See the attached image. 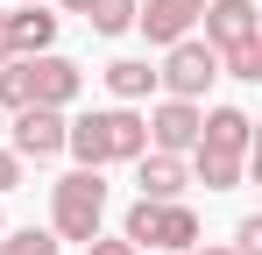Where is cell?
I'll use <instances>...</instances> for the list:
<instances>
[{"instance_id":"1","label":"cell","mask_w":262,"mask_h":255,"mask_svg":"<svg viewBox=\"0 0 262 255\" xmlns=\"http://www.w3.org/2000/svg\"><path fill=\"white\" fill-rule=\"evenodd\" d=\"M64 149L78 156V170L135 163L149 149V121H142V107H92L78 121H64Z\"/></svg>"},{"instance_id":"2","label":"cell","mask_w":262,"mask_h":255,"mask_svg":"<svg viewBox=\"0 0 262 255\" xmlns=\"http://www.w3.org/2000/svg\"><path fill=\"white\" fill-rule=\"evenodd\" d=\"M85 92V71L57 50H36V57H14L0 64V114H21V107H78Z\"/></svg>"},{"instance_id":"3","label":"cell","mask_w":262,"mask_h":255,"mask_svg":"<svg viewBox=\"0 0 262 255\" xmlns=\"http://www.w3.org/2000/svg\"><path fill=\"white\" fill-rule=\"evenodd\" d=\"M121 241H135L142 255H177L199 241V213L191 199H135L121 220Z\"/></svg>"},{"instance_id":"4","label":"cell","mask_w":262,"mask_h":255,"mask_svg":"<svg viewBox=\"0 0 262 255\" xmlns=\"http://www.w3.org/2000/svg\"><path fill=\"white\" fill-rule=\"evenodd\" d=\"M106 220V177L99 170H64L50 184V234L57 241H92Z\"/></svg>"},{"instance_id":"5","label":"cell","mask_w":262,"mask_h":255,"mask_svg":"<svg viewBox=\"0 0 262 255\" xmlns=\"http://www.w3.org/2000/svg\"><path fill=\"white\" fill-rule=\"evenodd\" d=\"M213 78H220V57H213L199 36L170 42V50H163V64H156V92H163V99H199V107H206Z\"/></svg>"},{"instance_id":"6","label":"cell","mask_w":262,"mask_h":255,"mask_svg":"<svg viewBox=\"0 0 262 255\" xmlns=\"http://www.w3.org/2000/svg\"><path fill=\"white\" fill-rule=\"evenodd\" d=\"M64 107H21V114H7V149L21 156V163H50V156H64Z\"/></svg>"},{"instance_id":"7","label":"cell","mask_w":262,"mask_h":255,"mask_svg":"<svg viewBox=\"0 0 262 255\" xmlns=\"http://www.w3.org/2000/svg\"><path fill=\"white\" fill-rule=\"evenodd\" d=\"M142 121H149V149L191 156V142H199V128H206V107H199V99H156Z\"/></svg>"},{"instance_id":"8","label":"cell","mask_w":262,"mask_h":255,"mask_svg":"<svg viewBox=\"0 0 262 255\" xmlns=\"http://www.w3.org/2000/svg\"><path fill=\"white\" fill-rule=\"evenodd\" d=\"M199 29H206L199 42L220 57V50H234V42H255L262 36V7H255V0H206Z\"/></svg>"},{"instance_id":"9","label":"cell","mask_w":262,"mask_h":255,"mask_svg":"<svg viewBox=\"0 0 262 255\" xmlns=\"http://www.w3.org/2000/svg\"><path fill=\"white\" fill-rule=\"evenodd\" d=\"M199 14H206V0H135V29L156 42V50H170L199 29Z\"/></svg>"},{"instance_id":"10","label":"cell","mask_w":262,"mask_h":255,"mask_svg":"<svg viewBox=\"0 0 262 255\" xmlns=\"http://www.w3.org/2000/svg\"><path fill=\"white\" fill-rule=\"evenodd\" d=\"M206 149H227V156H255V121L248 107H206V128H199ZM191 142V149H199Z\"/></svg>"},{"instance_id":"11","label":"cell","mask_w":262,"mask_h":255,"mask_svg":"<svg viewBox=\"0 0 262 255\" xmlns=\"http://www.w3.org/2000/svg\"><path fill=\"white\" fill-rule=\"evenodd\" d=\"M135 184H142V199H184L191 192V163L163 156V149H142L135 156Z\"/></svg>"},{"instance_id":"12","label":"cell","mask_w":262,"mask_h":255,"mask_svg":"<svg viewBox=\"0 0 262 255\" xmlns=\"http://www.w3.org/2000/svg\"><path fill=\"white\" fill-rule=\"evenodd\" d=\"M99 78H106V92H114V107H142V99L156 92V64H149V57H114Z\"/></svg>"},{"instance_id":"13","label":"cell","mask_w":262,"mask_h":255,"mask_svg":"<svg viewBox=\"0 0 262 255\" xmlns=\"http://www.w3.org/2000/svg\"><path fill=\"white\" fill-rule=\"evenodd\" d=\"M7 36H14V57L57 50V14L50 7H7Z\"/></svg>"},{"instance_id":"14","label":"cell","mask_w":262,"mask_h":255,"mask_svg":"<svg viewBox=\"0 0 262 255\" xmlns=\"http://www.w3.org/2000/svg\"><path fill=\"white\" fill-rule=\"evenodd\" d=\"M184 163H191V184H206V192H234V184L248 177V156H227V149H206V142H199Z\"/></svg>"},{"instance_id":"15","label":"cell","mask_w":262,"mask_h":255,"mask_svg":"<svg viewBox=\"0 0 262 255\" xmlns=\"http://www.w3.org/2000/svg\"><path fill=\"white\" fill-rule=\"evenodd\" d=\"M85 29H92V36H128V29H135V0H92Z\"/></svg>"},{"instance_id":"16","label":"cell","mask_w":262,"mask_h":255,"mask_svg":"<svg viewBox=\"0 0 262 255\" xmlns=\"http://www.w3.org/2000/svg\"><path fill=\"white\" fill-rule=\"evenodd\" d=\"M220 78L255 85V78H262V36H255V42H234V50H220Z\"/></svg>"},{"instance_id":"17","label":"cell","mask_w":262,"mask_h":255,"mask_svg":"<svg viewBox=\"0 0 262 255\" xmlns=\"http://www.w3.org/2000/svg\"><path fill=\"white\" fill-rule=\"evenodd\" d=\"M64 241L50 234V227H7L0 234V255H57Z\"/></svg>"},{"instance_id":"18","label":"cell","mask_w":262,"mask_h":255,"mask_svg":"<svg viewBox=\"0 0 262 255\" xmlns=\"http://www.w3.org/2000/svg\"><path fill=\"white\" fill-rule=\"evenodd\" d=\"M234 255H262V213H248V220L234 227Z\"/></svg>"},{"instance_id":"19","label":"cell","mask_w":262,"mask_h":255,"mask_svg":"<svg viewBox=\"0 0 262 255\" xmlns=\"http://www.w3.org/2000/svg\"><path fill=\"white\" fill-rule=\"evenodd\" d=\"M21 156H14V149H0V199H7V192H21Z\"/></svg>"},{"instance_id":"20","label":"cell","mask_w":262,"mask_h":255,"mask_svg":"<svg viewBox=\"0 0 262 255\" xmlns=\"http://www.w3.org/2000/svg\"><path fill=\"white\" fill-rule=\"evenodd\" d=\"M85 255H142V248H135V241H121V234H92Z\"/></svg>"},{"instance_id":"21","label":"cell","mask_w":262,"mask_h":255,"mask_svg":"<svg viewBox=\"0 0 262 255\" xmlns=\"http://www.w3.org/2000/svg\"><path fill=\"white\" fill-rule=\"evenodd\" d=\"M0 64H14V36H7V7H0Z\"/></svg>"},{"instance_id":"22","label":"cell","mask_w":262,"mask_h":255,"mask_svg":"<svg viewBox=\"0 0 262 255\" xmlns=\"http://www.w3.org/2000/svg\"><path fill=\"white\" fill-rule=\"evenodd\" d=\"M177 255H234V248H220V241H191V248H177Z\"/></svg>"},{"instance_id":"23","label":"cell","mask_w":262,"mask_h":255,"mask_svg":"<svg viewBox=\"0 0 262 255\" xmlns=\"http://www.w3.org/2000/svg\"><path fill=\"white\" fill-rule=\"evenodd\" d=\"M57 7H64V14H92V0H57Z\"/></svg>"},{"instance_id":"24","label":"cell","mask_w":262,"mask_h":255,"mask_svg":"<svg viewBox=\"0 0 262 255\" xmlns=\"http://www.w3.org/2000/svg\"><path fill=\"white\" fill-rule=\"evenodd\" d=\"M14 7H50V0H14Z\"/></svg>"},{"instance_id":"25","label":"cell","mask_w":262,"mask_h":255,"mask_svg":"<svg viewBox=\"0 0 262 255\" xmlns=\"http://www.w3.org/2000/svg\"><path fill=\"white\" fill-rule=\"evenodd\" d=\"M0 234H7V213H0Z\"/></svg>"},{"instance_id":"26","label":"cell","mask_w":262,"mask_h":255,"mask_svg":"<svg viewBox=\"0 0 262 255\" xmlns=\"http://www.w3.org/2000/svg\"><path fill=\"white\" fill-rule=\"evenodd\" d=\"M0 135H7V114H0Z\"/></svg>"}]
</instances>
